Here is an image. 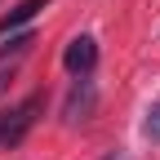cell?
<instances>
[{
    "label": "cell",
    "instance_id": "5b68a950",
    "mask_svg": "<svg viewBox=\"0 0 160 160\" xmlns=\"http://www.w3.org/2000/svg\"><path fill=\"white\" fill-rule=\"evenodd\" d=\"M31 45H36L31 31H13V36H5V45H0V58H18V53H27Z\"/></svg>",
    "mask_w": 160,
    "mask_h": 160
},
{
    "label": "cell",
    "instance_id": "277c9868",
    "mask_svg": "<svg viewBox=\"0 0 160 160\" xmlns=\"http://www.w3.org/2000/svg\"><path fill=\"white\" fill-rule=\"evenodd\" d=\"M93 111V85H89V80L85 76H76V89H71V98H67V120H71V125H76V120H85Z\"/></svg>",
    "mask_w": 160,
    "mask_h": 160
},
{
    "label": "cell",
    "instance_id": "6da1fadb",
    "mask_svg": "<svg viewBox=\"0 0 160 160\" xmlns=\"http://www.w3.org/2000/svg\"><path fill=\"white\" fill-rule=\"evenodd\" d=\"M36 116H40V98L31 93V98H22L13 111H5V116H0V142H5V147L22 142V138H27V129L36 125Z\"/></svg>",
    "mask_w": 160,
    "mask_h": 160
},
{
    "label": "cell",
    "instance_id": "3957f363",
    "mask_svg": "<svg viewBox=\"0 0 160 160\" xmlns=\"http://www.w3.org/2000/svg\"><path fill=\"white\" fill-rule=\"evenodd\" d=\"M49 5V0H18V5L5 13V18H0V36H13V31H22L27 22H31V18L40 13V9H45Z\"/></svg>",
    "mask_w": 160,
    "mask_h": 160
},
{
    "label": "cell",
    "instance_id": "8992f818",
    "mask_svg": "<svg viewBox=\"0 0 160 160\" xmlns=\"http://www.w3.org/2000/svg\"><path fill=\"white\" fill-rule=\"evenodd\" d=\"M142 133H147V142H160V102L147 111V120H142Z\"/></svg>",
    "mask_w": 160,
    "mask_h": 160
},
{
    "label": "cell",
    "instance_id": "7a4b0ae2",
    "mask_svg": "<svg viewBox=\"0 0 160 160\" xmlns=\"http://www.w3.org/2000/svg\"><path fill=\"white\" fill-rule=\"evenodd\" d=\"M62 67H67L71 76H89V71L98 67V40H93V36H76V40H67Z\"/></svg>",
    "mask_w": 160,
    "mask_h": 160
}]
</instances>
